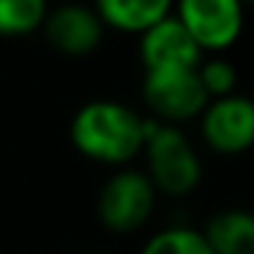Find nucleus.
<instances>
[{"label":"nucleus","mask_w":254,"mask_h":254,"mask_svg":"<svg viewBox=\"0 0 254 254\" xmlns=\"http://www.w3.org/2000/svg\"><path fill=\"white\" fill-rule=\"evenodd\" d=\"M145 175L153 183L156 194L186 197L202 181V159L191 139L178 126H167L145 118Z\"/></svg>","instance_id":"2"},{"label":"nucleus","mask_w":254,"mask_h":254,"mask_svg":"<svg viewBox=\"0 0 254 254\" xmlns=\"http://www.w3.org/2000/svg\"><path fill=\"white\" fill-rule=\"evenodd\" d=\"M197 77H199V85H202L208 101H216V99H224V96H232L238 88V71L227 58L221 55H213L208 61H202L197 66Z\"/></svg>","instance_id":"13"},{"label":"nucleus","mask_w":254,"mask_h":254,"mask_svg":"<svg viewBox=\"0 0 254 254\" xmlns=\"http://www.w3.org/2000/svg\"><path fill=\"white\" fill-rule=\"evenodd\" d=\"M47 3L41 0H0V36L17 39L41 30L47 19Z\"/></svg>","instance_id":"11"},{"label":"nucleus","mask_w":254,"mask_h":254,"mask_svg":"<svg viewBox=\"0 0 254 254\" xmlns=\"http://www.w3.org/2000/svg\"><path fill=\"white\" fill-rule=\"evenodd\" d=\"M139 254H213L205 243L202 232L186 224H172L159 230L145 241Z\"/></svg>","instance_id":"12"},{"label":"nucleus","mask_w":254,"mask_h":254,"mask_svg":"<svg viewBox=\"0 0 254 254\" xmlns=\"http://www.w3.org/2000/svg\"><path fill=\"white\" fill-rule=\"evenodd\" d=\"M68 139L74 150L88 161L126 167L142 153L145 118L123 101L96 99L74 112Z\"/></svg>","instance_id":"1"},{"label":"nucleus","mask_w":254,"mask_h":254,"mask_svg":"<svg viewBox=\"0 0 254 254\" xmlns=\"http://www.w3.org/2000/svg\"><path fill=\"white\" fill-rule=\"evenodd\" d=\"M41 30H44L52 50L68 58L90 55L99 50L101 39H104V25L96 17V11L90 6H77V3L47 11Z\"/></svg>","instance_id":"7"},{"label":"nucleus","mask_w":254,"mask_h":254,"mask_svg":"<svg viewBox=\"0 0 254 254\" xmlns=\"http://www.w3.org/2000/svg\"><path fill=\"white\" fill-rule=\"evenodd\" d=\"M139 61L145 71H164V68H197L202 63V52L186 33L181 19L172 8L170 17L139 36Z\"/></svg>","instance_id":"8"},{"label":"nucleus","mask_w":254,"mask_h":254,"mask_svg":"<svg viewBox=\"0 0 254 254\" xmlns=\"http://www.w3.org/2000/svg\"><path fill=\"white\" fill-rule=\"evenodd\" d=\"M142 101L148 104L150 118L167 126L194 121L208 107L197 68H164V71H145Z\"/></svg>","instance_id":"4"},{"label":"nucleus","mask_w":254,"mask_h":254,"mask_svg":"<svg viewBox=\"0 0 254 254\" xmlns=\"http://www.w3.org/2000/svg\"><path fill=\"white\" fill-rule=\"evenodd\" d=\"M175 17L202 55H221L243 33V6L235 0H183Z\"/></svg>","instance_id":"5"},{"label":"nucleus","mask_w":254,"mask_h":254,"mask_svg":"<svg viewBox=\"0 0 254 254\" xmlns=\"http://www.w3.org/2000/svg\"><path fill=\"white\" fill-rule=\"evenodd\" d=\"M156 197L159 194L145 172L123 167L104 181L96 199V213L110 232L131 235L150 221L156 210Z\"/></svg>","instance_id":"3"},{"label":"nucleus","mask_w":254,"mask_h":254,"mask_svg":"<svg viewBox=\"0 0 254 254\" xmlns=\"http://www.w3.org/2000/svg\"><path fill=\"white\" fill-rule=\"evenodd\" d=\"M172 8L175 6L170 0H101L93 11L101 19L104 30L112 28L118 33L142 36L164 17H170Z\"/></svg>","instance_id":"9"},{"label":"nucleus","mask_w":254,"mask_h":254,"mask_svg":"<svg viewBox=\"0 0 254 254\" xmlns=\"http://www.w3.org/2000/svg\"><path fill=\"white\" fill-rule=\"evenodd\" d=\"M202 142L219 156H241L254 148V99L241 93L208 101L199 115Z\"/></svg>","instance_id":"6"},{"label":"nucleus","mask_w":254,"mask_h":254,"mask_svg":"<svg viewBox=\"0 0 254 254\" xmlns=\"http://www.w3.org/2000/svg\"><path fill=\"white\" fill-rule=\"evenodd\" d=\"M213 254H254V210L224 208L199 230Z\"/></svg>","instance_id":"10"}]
</instances>
